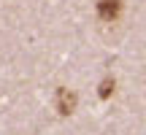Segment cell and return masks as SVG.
Masks as SVG:
<instances>
[{
	"label": "cell",
	"instance_id": "obj_2",
	"mask_svg": "<svg viewBox=\"0 0 146 135\" xmlns=\"http://www.w3.org/2000/svg\"><path fill=\"white\" fill-rule=\"evenodd\" d=\"M73 103H76V97L68 95V92L62 89V92H60V108H62V114H68V111L73 108Z\"/></svg>",
	"mask_w": 146,
	"mask_h": 135
},
{
	"label": "cell",
	"instance_id": "obj_1",
	"mask_svg": "<svg viewBox=\"0 0 146 135\" xmlns=\"http://www.w3.org/2000/svg\"><path fill=\"white\" fill-rule=\"evenodd\" d=\"M116 11H119V0H103V5H100L103 16H114Z\"/></svg>",
	"mask_w": 146,
	"mask_h": 135
}]
</instances>
